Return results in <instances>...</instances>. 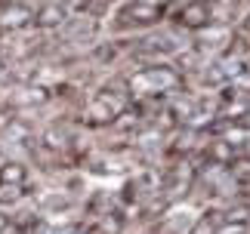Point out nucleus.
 <instances>
[{
    "label": "nucleus",
    "instance_id": "obj_5",
    "mask_svg": "<svg viewBox=\"0 0 250 234\" xmlns=\"http://www.w3.org/2000/svg\"><path fill=\"white\" fill-rule=\"evenodd\" d=\"M179 22H182V25L198 28V25H204V22H207V9H204V6H186V9L179 13Z\"/></svg>",
    "mask_w": 250,
    "mask_h": 234
},
{
    "label": "nucleus",
    "instance_id": "obj_1",
    "mask_svg": "<svg viewBox=\"0 0 250 234\" xmlns=\"http://www.w3.org/2000/svg\"><path fill=\"white\" fill-rule=\"evenodd\" d=\"M28 19H31V9H25V6L0 9V28H22V25H28Z\"/></svg>",
    "mask_w": 250,
    "mask_h": 234
},
{
    "label": "nucleus",
    "instance_id": "obj_4",
    "mask_svg": "<svg viewBox=\"0 0 250 234\" xmlns=\"http://www.w3.org/2000/svg\"><path fill=\"white\" fill-rule=\"evenodd\" d=\"M22 182H25L22 163H3V167H0V185H22Z\"/></svg>",
    "mask_w": 250,
    "mask_h": 234
},
{
    "label": "nucleus",
    "instance_id": "obj_3",
    "mask_svg": "<svg viewBox=\"0 0 250 234\" xmlns=\"http://www.w3.org/2000/svg\"><path fill=\"white\" fill-rule=\"evenodd\" d=\"M62 19H65V6L50 3V6H43L41 13H37V25H41V28H56Z\"/></svg>",
    "mask_w": 250,
    "mask_h": 234
},
{
    "label": "nucleus",
    "instance_id": "obj_6",
    "mask_svg": "<svg viewBox=\"0 0 250 234\" xmlns=\"http://www.w3.org/2000/svg\"><path fill=\"white\" fill-rule=\"evenodd\" d=\"M6 225H9V219L3 216V213H0V234H3V231H6Z\"/></svg>",
    "mask_w": 250,
    "mask_h": 234
},
{
    "label": "nucleus",
    "instance_id": "obj_2",
    "mask_svg": "<svg viewBox=\"0 0 250 234\" xmlns=\"http://www.w3.org/2000/svg\"><path fill=\"white\" fill-rule=\"evenodd\" d=\"M161 16V6H151V3H133L130 9H124V19L130 22H155Z\"/></svg>",
    "mask_w": 250,
    "mask_h": 234
}]
</instances>
